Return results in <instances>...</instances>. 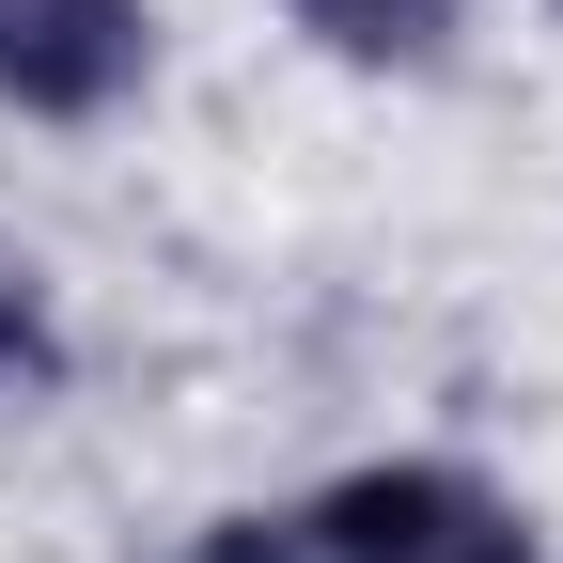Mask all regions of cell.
<instances>
[{"label":"cell","mask_w":563,"mask_h":563,"mask_svg":"<svg viewBox=\"0 0 563 563\" xmlns=\"http://www.w3.org/2000/svg\"><path fill=\"white\" fill-rule=\"evenodd\" d=\"M79 376V344H63V313H47V282L0 251V407H32V391H63Z\"/></svg>","instance_id":"277c9868"},{"label":"cell","mask_w":563,"mask_h":563,"mask_svg":"<svg viewBox=\"0 0 563 563\" xmlns=\"http://www.w3.org/2000/svg\"><path fill=\"white\" fill-rule=\"evenodd\" d=\"M157 79V0H0V110L95 125Z\"/></svg>","instance_id":"7a4b0ae2"},{"label":"cell","mask_w":563,"mask_h":563,"mask_svg":"<svg viewBox=\"0 0 563 563\" xmlns=\"http://www.w3.org/2000/svg\"><path fill=\"white\" fill-rule=\"evenodd\" d=\"M282 16H298L329 63H361V79H422V63L454 47L470 0H282Z\"/></svg>","instance_id":"3957f363"},{"label":"cell","mask_w":563,"mask_h":563,"mask_svg":"<svg viewBox=\"0 0 563 563\" xmlns=\"http://www.w3.org/2000/svg\"><path fill=\"white\" fill-rule=\"evenodd\" d=\"M188 563H532V517L454 454H376V470H329L298 501L188 532Z\"/></svg>","instance_id":"6da1fadb"}]
</instances>
